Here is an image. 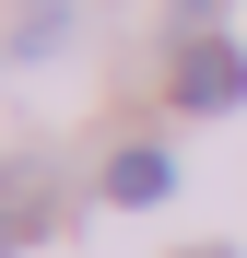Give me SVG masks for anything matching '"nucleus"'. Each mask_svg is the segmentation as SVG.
Segmentation results:
<instances>
[{"mask_svg": "<svg viewBox=\"0 0 247 258\" xmlns=\"http://www.w3.org/2000/svg\"><path fill=\"white\" fill-rule=\"evenodd\" d=\"M177 106L188 117H235L247 106V47H235V35H188V47H177Z\"/></svg>", "mask_w": 247, "mask_h": 258, "instance_id": "1", "label": "nucleus"}, {"mask_svg": "<svg viewBox=\"0 0 247 258\" xmlns=\"http://www.w3.org/2000/svg\"><path fill=\"white\" fill-rule=\"evenodd\" d=\"M47 211H59V188H47V164H0V258L47 235Z\"/></svg>", "mask_w": 247, "mask_h": 258, "instance_id": "2", "label": "nucleus"}, {"mask_svg": "<svg viewBox=\"0 0 247 258\" xmlns=\"http://www.w3.org/2000/svg\"><path fill=\"white\" fill-rule=\"evenodd\" d=\"M165 188H177V164H165L153 141H130V153L106 164V200H130V211H141V200H165Z\"/></svg>", "mask_w": 247, "mask_h": 258, "instance_id": "3", "label": "nucleus"}, {"mask_svg": "<svg viewBox=\"0 0 247 258\" xmlns=\"http://www.w3.org/2000/svg\"><path fill=\"white\" fill-rule=\"evenodd\" d=\"M59 35H71V0H35L24 12V47H59Z\"/></svg>", "mask_w": 247, "mask_h": 258, "instance_id": "4", "label": "nucleus"}, {"mask_svg": "<svg viewBox=\"0 0 247 258\" xmlns=\"http://www.w3.org/2000/svg\"><path fill=\"white\" fill-rule=\"evenodd\" d=\"M188 258H235V246H188Z\"/></svg>", "mask_w": 247, "mask_h": 258, "instance_id": "5", "label": "nucleus"}]
</instances>
